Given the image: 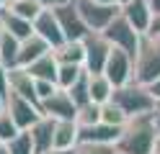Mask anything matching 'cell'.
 <instances>
[{
	"mask_svg": "<svg viewBox=\"0 0 160 154\" xmlns=\"http://www.w3.org/2000/svg\"><path fill=\"white\" fill-rule=\"evenodd\" d=\"M155 136H158V128H155L152 113L129 118V123L122 131V139L116 141V152L119 154H152Z\"/></svg>",
	"mask_w": 160,
	"mask_h": 154,
	"instance_id": "1",
	"label": "cell"
},
{
	"mask_svg": "<svg viewBox=\"0 0 160 154\" xmlns=\"http://www.w3.org/2000/svg\"><path fill=\"white\" fill-rule=\"evenodd\" d=\"M111 100L127 113V118L150 116V113H155L158 105H160V103L152 98V92L147 90V85H139V82H129V85H124V87H116Z\"/></svg>",
	"mask_w": 160,
	"mask_h": 154,
	"instance_id": "2",
	"label": "cell"
},
{
	"mask_svg": "<svg viewBox=\"0 0 160 154\" xmlns=\"http://www.w3.org/2000/svg\"><path fill=\"white\" fill-rule=\"evenodd\" d=\"M160 77V39L145 36L134 57V82L150 85Z\"/></svg>",
	"mask_w": 160,
	"mask_h": 154,
	"instance_id": "3",
	"label": "cell"
},
{
	"mask_svg": "<svg viewBox=\"0 0 160 154\" xmlns=\"http://www.w3.org/2000/svg\"><path fill=\"white\" fill-rule=\"evenodd\" d=\"M75 5L83 16L85 26L93 31V34H103V31L111 26V21L122 13L119 5H108V3H96V0H75Z\"/></svg>",
	"mask_w": 160,
	"mask_h": 154,
	"instance_id": "4",
	"label": "cell"
},
{
	"mask_svg": "<svg viewBox=\"0 0 160 154\" xmlns=\"http://www.w3.org/2000/svg\"><path fill=\"white\" fill-rule=\"evenodd\" d=\"M103 36L111 41V46H116V49H124L127 54H132V57H137V51H139V46H142V34L129 23V21L119 13L114 21H111V26H108L106 31H103Z\"/></svg>",
	"mask_w": 160,
	"mask_h": 154,
	"instance_id": "5",
	"label": "cell"
},
{
	"mask_svg": "<svg viewBox=\"0 0 160 154\" xmlns=\"http://www.w3.org/2000/svg\"><path fill=\"white\" fill-rule=\"evenodd\" d=\"M52 10H54V16L59 21V26H62V34H65L67 41H85L93 34V31L85 26V21H83V16H80V10L75 5V0H70V3L59 5V8H52Z\"/></svg>",
	"mask_w": 160,
	"mask_h": 154,
	"instance_id": "6",
	"label": "cell"
},
{
	"mask_svg": "<svg viewBox=\"0 0 160 154\" xmlns=\"http://www.w3.org/2000/svg\"><path fill=\"white\" fill-rule=\"evenodd\" d=\"M5 110L11 113V118L16 121V126L21 128V131L34 128V123H39V118L44 116L39 103L28 100V98H21V95H16V92H11V95H8Z\"/></svg>",
	"mask_w": 160,
	"mask_h": 154,
	"instance_id": "7",
	"label": "cell"
},
{
	"mask_svg": "<svg viewBox=\"0 0 160 154\" xmlns=\"http://www.w3.org/2000/svg\"><path fill=\"white\" fill-rule=\"evenodd\" d=\"M103 75L114 82V87H124V85H129V82H134V57L127 54L124 49L114 46L111 54H108Z\"/></svg>",
	"mask_w": 160,
	"mask_h": 154,
	"instance_id": "8",
	"label": "cell"
},
{
	"mask_svg": "<svg viewBox=\"0 0 160 154\" xmlns=\"http://www.w3.org/2000/svg\"><path fill=\"white\" fill-rule=\"evenodd\" d=\"M111 41H108L103 34H91L85 39V72L91 75H101L106 69L108 54H111Z\"/></svg>",
	"mask_w": 160,
	"mask_h": 154,
	"instance_id": "9",
	"label": "cell"
},
{
	"mask_svg": "<svg viewBox=\"0 0 160 154\" xmlns=\"http://www.w3.org/2000/svg\"><path fill=\"white\" fill-rule=\"evenodd\" d=\"M39 105H42L44 116L54 118V121H75L78 118V105H75V100L67 90H57L52 98L42 100Z\"/></svg>",
	"mask_w": 160,
	"mask_h": 154,
	"instance_id": "10",
	"label": "cell"
},
{
	"mask_svg": "<svg viewBox=\"0 0 160 154\" xmlns=\"http://www.w3.org/2000/svg\"><path fill=\"white\" fill-rule=\"evenodd\" d=\"M34 34L42 36L52 49H59V46L67 41L65 34H62V26H59V21H57V16H54L52 8H44L42 16L34 21Z\"/></svg>",
	"mask_w": 160,
	"mask_h": 154,
	"instance_id": "11",
	"label": "cell"
},
{
	"mask_svg": "<svg viewBox=\"0 0 160 154\" xmlns=\"http://www.w3.org/2000/svg\"><path fill=\"white\" fill-rule=\"evenodd\" d=\"M122 16L132 23L142 36H147L150 26H152V8H150V0H132L129 5L122 8Z\"/></svg>",
	"mask_w": 160,
	"mask_h": 154,
	"instance_id": "12",
	"label": "cell"
},
{
	"mask_svg": "<svg viewBox=\"0 0 160 154\" xmlns=\"http://www.w3.org/2000/svg\"><path fill=\"white\" fill-rule=\"evenodd\" d=\"M119 126H108V123H96V126H85L80 128V144H111L116 147V141L122 139Z\"/></svg>",
	"mask_w": 160,
	"mask_h": 154,
	"instance_id": "13",
	"label": "cell"
},
{
	"mask_svg": "<svg viewBox=\"0 0 160 154\" xmlns=\"http://www.w3.org/2000/svg\"><path fill=\"white\" fill-rule=\"evenodd\" d=\"M8 82H11V92L39 103V98H36V80L31 77V72H28L26 67H13L11 72H8Z\"/></svg>",
	"mask_w": 160,
	"mask_h": 154,
	"instance_id": "14",
	"label": "cell"
},
{
	"mask_svg": "<svg viewBox=\"0 0 160 154\" xmlns=\"http://www.w3.org/2000/svg\"><path fill=\"white\" fill-rule=\"evenodd\" d=\"M54 126H57L54 118L42 116L39 123H34V128H28V131H31V136H34L36 154H44V152H49V149H54Z\"/></svg>",
	"mask_w": 160,
	"mask_h": 154,
	"instance_id": "15",
	"label": "cell"
},
{
	"mask_svg": "<svg viewBox=\"0 0 160 154\" xmlns=\"http://www.w3.org/2000/svg\"><path fill=\"white\" fill-rule=\"evenodd\" d=\"M78 147H80L78 121H57V126H54V149H78Z\"/></svg>",
	"mask_w": 160,
	"mask_h": 154,
	"instance_id": "16",
	"label": "cell"
},
{
	"mask_svg": "<svg viewBox=\"0 0 160 154\" xmlns=\"http://www.w3.org/2000/svg\"><path fill=\"white\" fill-rule=\"evenodd\" d=\"M49 51H52V46H49L42 36L34 34L31 39L21 41V57H18V67H31L36 59H42L44 54H49Z\"/></svg>",
	"mask_w": 160,
	"mask_h": 154,
	"instance_id": "17",
	"label": "cell"
},
{
	"mask_svg": "<svg viewBox=\"0 0 160 154\" xmlns=\"http://www.w3.org/2000/svg\"><path fill=\"white\" fill-rule=\"evenodd\" d=\"M0 21H3L5 31L11 36H16L18 41H26V39L34 36V23H31V21L16 16V13H11V10H5V8H0Z\"/></svg>",
	"mask_w": 160,
	"mask_h": 154,
	"instance_id": "18",
	"label": "cell"
},
{
	"mask_svg": "<svg viewBox=\"0 0 160 154\" xmlns=\"http://www.w3.org/2000/svg\"><path fill=\"white\" fill-rule=\"evenodd\" d=\"M88 90H91V103L106 105V103H111L116 87H114V82L108 80L103 72L101 75H91V72H88Z\"/></svg>",
	"mask_w": 160,
	"mask_h": 154,
	"instance_id": "19",
	"label": "cell"
},
{
	"mask_svg": "<svg viewBox=\"0 0 160 154\" xmlns=\"http://www.w3.org/2000/svg\"><path fill=\"white\" fill-rule=\"evenodd\" d=\"M28 72H31L34 80H52L57 82V72H59V59L54 54V49L49 51V54H44L42 59H36L31 67H26Z\"/></svg>",
	"mask_w": 160,
	"mask_h": 154,
	"instance_id": "20",
	"label": "cell"
},
{
	"mask_svg": "<svg viewBox=\"0 0 160 154\" xmlns=\"http://www.w3.org/2000/svg\"><path fill=\"white\" fill-rule=\"evenodd\" d=\"M59 64H83L85 67V41H65L59 49H54Z\"/></svg>",
	"mask_w": 160,
	"mask_h": 154,
	"instance_id": "21",
	"label": "cell"
},
{
	"mask_svg": "<svg viewBox=\"0 0 160 154\" xmlns=\"http://www.w3.org/2000/svg\"><path fill=\"white\" fill-rule=\"evenodd\" d=\"M88 75L83 64H59V72H57V87L59 90H70L75 87L80 80Z\"/></svg>",
	"mask_w": 160,
	"mask_h": 154,
	"instance_id": "22",
	"label": "cell"
},
{
	"mask_svg": "<svg viewBox=\"0 0 160 154\" xmlns=\"http://www.w3.org/2000/svg\"><path fill=\"white\" fill-rule=\"evenodd\" d=\"M5 10H11V13H16V16H21V18L34 23V21L42 16L44 5L39 3V0H11V3L5 5Z\"/></svg>",
	"mask_w": 160,
	"mask_h": 154,
	"instance_id": "23",
	"label": "cell"
},
{
	"mask_svg": "<svg viewBox=\"0 0 160 154\" xmlns=\"http://www.w3.org/2000/svg\"><path fill=\"white\" fill-rule=\"evenodd\" d=\"M18 57H21V41L11 34H5L3 44H0V62L8 69H13V67H18Z\"/></svg>",
	"mask_w": 160,
	"mask_h": 154,
	"instance_id": "24",
	"label": "cell"
},
{
	"mask_svg": "<svg viewBox=\"0 0 160 154\" xmlns=\"http://www.w3.org/2000/svg\"><path fill=\"white\" fill-rule=\"evenodd\" d=\"M101 123H108V126H119V128H124L129 118H127V113L116 105V103H106V105H101Z\"/></svg>",
	"mask_w": 160,
	"mask_h": 154,
	"instance_id": "25",
	"label": "cell"
},
{
	"mask_svg": "<svg viewBox=\"0 0 160 154\" xmlns=\"http://www.w3.org/2000/svg\"><path fill=\"white\" fill-rule=\"evenodd\" d=\"M78 126L85 128V126H96L101 123V105L98 103H88V105H80L78 108Z\"/></svg>",
	"mask_w": 160,
	"mask_h": 154,
	"instance_id": "26",
	"label": "cell"
},
{
	"mask_svg": "<svg viewBox=\"0 0 160 154\" xmlns=\"http://www.w3.org/2000/svg\"><path fill=\"white\" fill-rule=\"evenodd\" d=\"M8 147H11V154H36L31 131H21L11 144H8Z\"/></svg>",
	"mask_w": 160,
	"mask_h": 154,
	"instance_id": "27",
	"label": "cell"
},
{
	"mask_svg": "<svg viewBox=\"0 0 160 154\" xmlns=\"http://www.w3.org/2000/svg\"><path fill=\"white\" fill-rule=\"evenodd\" d=\"M18 133H21V128L16 126V121L11 118V113H0V141H5V144H11Z\"/></svg>",
	"mask_w": 160,
	"mask_h": 154,
	"instance_id": "28",
	"label": "cell"
},
{
	"mask_svg": "<svg viewBox=\"0 0 160 154\" xmlns=\"http://www.w3.org/2000/svg\"><path fill=\"white\" fill-rule=\"evenodd\" d=\"M75 154H119V152L111 144H80Z\"/></svg>",
	"mask_w": 160,
	"mask_h": 154,
	"instance_id": "29",
	"label": "cell"
},
{
	"mask_svg": "<svg viewBox=\"0 0 160 154\" xmlns=\"http://www.w3.org/2000/svg\"><path fill=\"white\" fill-rule=\"evenodd\" d=\"M57 90H59L57 82H52V80H36V98H39V103L47 100V98H52Z\"/></svg>",
	"mask_w": 160,
	"mask_h": 154,
	"instance_id": "30",
	"label": "cell"
},
{
	"mask_svg": "<svg viewBox=\"0 0 160 154\" xmlns=\"http://www.w3.org/2000/svg\"><path fill=\"white\" fill-rule=\"evenodd\" d=\"M8 72H11V69H8L3 62H0V95H3V98L11 95V82H8Z\"/></svg>",
	"mask_w": 160,
	"mask_h": 154,
	"instance_id": "31",
	"label": "cell"
},
{
	"mask_svg": "<svg viewBox=\"0 0 160 154\" xmlns=\"http://www.w3.org/2000/svg\"><path fill=\"white\" fill-rule=\"evenodd\" d=\"M147 36H155V39H160V16H155V18H152V26H150Z\"/></svg>",
	"mask_w": 160,
	"mask_h": 154,
	"instance_id": "32",
	"label": "cell"
},
{
	"mask_svg": "<svg viewBox=\"0 0 160 154\" xmlns=\"http://www.w3.org/2000/svg\"><path fill=\"white\" fill-rule=\"evenodd\" d=\"M147 90L152 92V98H155V100L160 103V77H158L155 82H150V85H147Z\"/></svg>",
	"mask_w": 160,
	"mask_h": 154,
	"instance_id": "33",
	"label": "cell"
},
{
	"mask_svg": "<svg viewBox=\"0 0 160 154\" xmlns=\"http://www.w3.org/2000/svg\"><path fill=\"white\" fill-rule=\"evenodd\" d=\"M44 8H59V5H65V3H70V0H39Z\"/></svg>",
	"mask_w": 160,
	"mask_h": 154,
	"instance_id": "34",
	"label": "cell"
},
{
	"mask_svg": "<svg viewBox=\"0 0 160 154\" xmlns=\"http://www.w3.org/2000/svg\"><path fill=\"white\" fill-rule=\"evenodd\" d=\"M44 154H75V149H49Z\"/></svg>",
	"mask_w": 160,
	"mask_h": 154,
	"instance_id": "35",
	"label": "cell"
},
{
	"mask_svg": "<svg viewBox=\"0 0 160 154\" xmlns=\"http://www.w3.org/2000/svg\"><path fill=\"white\" fill-rule=\"evenodd\" d=\"M150 8H152V16H160V0H150Z\"/></svg>",
	"mask_w": 160,
	"mask_h": 154,
	"instance_id": "36",
	"label": "cell"
},
{
	"mask_svg": "<svg viewBox=\"0 0 160 154\" xmlns=\"http://www.w3.org/2000/svg\"><path fill=\"white\" fill-rule=\"evenodd\" d=\"M152 154H160V131H158V136H155V144H152Z\"/></svg>",
	"mask_w": 160,
	"mask_h": 154,
	"instance_id": "37",
	"label": "cell"
},
{
	"mask_svg": "<svg viewBox=\"0 0 160 154\" xmlns=\"http://www.w3.org/2000/svg\"><path fill=\"white\" fill-rule=\"evenodd\" d=\"M0 154H11V147H8L5 141H0Z\"/></svg>",
	"mask_w": 160,
	"mask_h": 154,
	"instance_id": "38",
	"label": "cell"
},
{
	"mask_svg": "<svg viewBox=\"0 0 160 154\" xmlns=\"http://www.w3.org/2000/svg\"><path fill=\"white\" fill-rule=\"evenodd\" d=\"M5 103H8V98L0 95V113H5Z\"/></svg>",
	"mask_w": 160,
	"mask_h": 154,
	"instance_id": "39",
	"label": "cell"
},
{
	"mask_svg": "<svg viewBox=\"0 0 160 154\" xmlns=\"http://www.w3.org/2000/svg\"><path fill=\"white\" fill-rule=\"evenodd\" d=\"M129 3H132V0H116V5H119V8H124V5H129Z\"/></svg>",
	"mask_w": 160,
	"mask_h": 154,
	"instance_id": "40",
	"label": "cell"
},
{
	"mask_svg": "<svg viewBox=\"0 0 160 154\" xmlns=\"http://www.w3.org/2000/svg\"><path fill=\"white\" fill-rule=\"evenodd\" d=\"M96 3H108V5H116V0H96Z\"/></svg>",
	"mask_w": 160,
	"mask_h": 154,
	"instance_id": "41",
	"label": "cell"
},
{
	"mask_svg": "<svg viewBox=\"0 0 160 154\" xmlns=\"http://www.w3.org/2000/svg\"><path fill=\"white\" fill-rule=\"evenodd\" d=\"M8 3H11V0H0V8H5Z\"/></svg>",
	"mask_w": 160,
	"mask_h": 154,
	"instance_id": "42",
	"label": "cell"
}]
</instances>
